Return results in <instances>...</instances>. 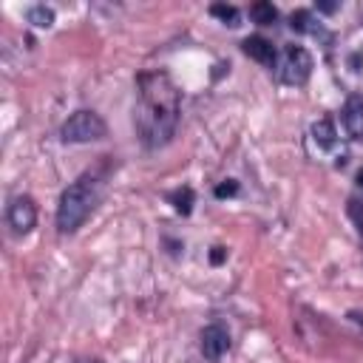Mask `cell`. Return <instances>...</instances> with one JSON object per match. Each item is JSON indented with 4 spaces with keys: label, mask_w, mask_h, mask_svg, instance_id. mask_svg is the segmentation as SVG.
Returning <instances> with one entry per match:
<instances>
[{
    "label": "cell",
    "mask_w": 363,
    "mask_h": 363,
    "mask_svg": "<svg viewBox=\"0 0 363 363\" xmlns=\"http://www.w3.org/2000/svg\"><path fill=\"white\" fill-rule=\"evenodd\" d=\"M357 184L363 187V167H360V173H357Z\"/></svg>",
    "instance_id": "ffe728a7"
},
{
    "label": "cell",
    "mask_w": 363,
    "mask_h": 363,
    "mask_svg": "<svg viewBox=\"0 0 363 363\" xmlns=\"http://www.w3.org/2000/svg\"><path fill=\"white\" fill-rule=\"evenodd\" d=\"M241 51H244L250 60L261 62L264 68H275V65H278V51H275V45H272L267 37H261V34L244 37V40H241Z\"/></svg>",
    "instance_id": "52a82bcc"
},
{
    "label": "cell",
    "mask_w": 363,
    "mask_h": 363,
    "mask_svg": "<svg viewBox=\"0 0 363 363\" xmlns=\"http://www.w3.org/2000/svg\"><path fill=\"white\" fill-rule=\"evenodd\" d=\"M343 128L349 133V139H363V96L360 94H349L340 111Z\"/></svg>",
    "instance_id": "ba28073f"
},
{
    "label": "cell",
    "mask_w": 363,
    "mask_h": 363,
    "mask_svg": "<svg viewBox=\"0 0 363 363\" xmlns=\"http://www.w3.org/2000/svg\"><path fill=\"white\" fill-rule=\"evenodd\" d=\"M199 346H201V354H204L210 363L221 360L224 352L230 349V332H227V326H224V323H210V326H204Z\"/></svg>",
    "instance_id": "8992f818"
},
{
    "label": "cell",
    "mask_w": 363,
    "mask_h": 363,
    "mask_svg": "<svg viewBox=\"0 0 363 363\" xmlns=\"http://www.w3.org/2000/svg\"><path fill=\"white\" fill-rule=\"evenodd\" d=\"M275 68H278V79L284 85H303L312 77L315 60L303 45H286Z\"/></svg>",
    "instance_id": "277c9868"
},
{
    "label": "cell",
    "mask_w": 363,
    "mask_h": 363,
    "mask_svg": "<svg viewBox=\"0 0 363 363\" xmlns=\"http://www.w3.org/2000/svg\"><path fill=\"white\" fill-rule=\"evenodd\" d=\"M26 20H28L31 26H37V28H48V26L54 23V9L37 3V6H31V9L26 11Z\"/></svg>",
    "instance_id": "4fadbf2b"
},
{
    "label": "cell",
    "mask_w": 363,
    "mask_h": 363,
    "mask_svg": "<svg viewBox=\"0 0 363 363\" xmlns=\"http://www.w3.org/2000/svg\"><path fill=\"white\" fill-rule=\"evenodd\" d=\"M360 62H363V57H360V54H352V57H349V65H352V71H360Z\"/></svg>",
    "instance_id": "d6986e66"
},
{
    "label": "cell",
    "mask_w": 363,
    "mask_h": 363,
    "mask_svg": "<svg viewBox=\"0 0 363 363\" xmlns=\"http://www.w3.org/2000/svg\"><path fill=\"white\" fill-rule=\"evenodd\" d=\"M250 17H252V23H258V26H272V23L278 20V9H275L272 3H267V0H258V3L250 6Z\"/></svg>",
    "instance_id": "8fae6325"
},
{
    "label": "cell",
    "mask_w": 363,
    "mask_h": 363,
    "mask_svg": "<svg viewBox=\"0 0 363 363\" xmlns=\"http://www.w3.org/2000/svg\"><path fill=\"white\" fill-rule=\"evenodd\" d=\"M182 116V94L173 85L167 71H142L136 77V105H133V128L139 142L147 150L164 147L179 128Z\"/></svg>",
    "instance_id": "6da1fadb"
},
{
    "label": "cell",
    "mask_w": 363,
    "mask_h": 363,
    "mask_svg": "<svg viewBox=\"0 0 363 363\" xmlns=\"http://www.w3.org/2000/svg\"><path fill=\"white\" fill-rule=\"evenodd\" d=\"M108 136V125L105 119L96 113V111H74L62 128H60V139L62 142H71V145H85V142H99Z\"/></svg>",
    "instance_id": "3957f363"
},
{
    "label": "cell",
    "mask_w": 363,
    "mask_h": 363,
    "mask_svg": "<svg viewBox=\"0 0 363 363\" xmlns=\"http://www.w3.org/2000/svg\"><path fill=\"white\" fill-rule=\"evenodd\" d=\"M6 221H9V227L17 235L31 233L34 224H37V204H34V199L31 196H14L9 210H6Z\"/></svg>",
    "instance_id": "5b68a950"
},
{
    "label": "cell",
    "mask_w": 363,
    "mask_h": 363,
    "mask_svg": "<svg viewBox=\"0 0 363 363\" xmlns=\"http://www.w3.org/2000/svg\"><path fill=\"white\" fill-rule=\"evenodd\" d=\"M315 17H312V11L309 9H298V11H292L289 14V28L292 31H298V34H303V31H315Z\"/></svg>",
    "instance_id": "5bb4252c"
},
{
    "label": "cell",
    "mask_w": 363,
    "mask_h": 363,
    "mask_svg": "<svg viewBox=\"0 0 363 363\" xmlns=\"http://www.w3.org/2000/svg\"><path fill=\"white\" fill-rule=\"evenodd\" d=\"M102 193V182L94 173L79 176L77 182H71L57 204V230L60 233H74L85 224V218L94 213L96 201Z\"/></svg>",
    "instance_id": "7a4b0ae2"
},
{
    "label": "cell",
    "mask_w": 363,
    "mask_h": 363,
    "mask_svg": "<svg viewBox=\"0 0 363 363\" xmlns=\"http://www.w3.org/2000/svg\"><path fill=\"white\" fill-rule=\"evenodd\" d=\"M210 14L213 17H218L224 26H230V28H235V26H241V11L235 9V6H227V3H213L210 6Z\"/></svg>",
    "instance_id": "7c38bea8"
},
{
    "label": "cell",
    "mask_w": 363,
    "mask_h": 363,
    "mask_svg": "<svg viewBox=\"0 0 363 363\" xmlns=\"http://www.w3.org/2000/svg\"><path fill=\"white\" fill-rule=\"evenodd\" d=\"M167 201L173 204V210L176 213H182V216H190L193 213V201H196V193H193V187H176L173 193H167Z\"/></svg>",
    "instance_id": "9c48e42d"
},
{
    "label": "cell",
    "mask_w": 363,
    "mask_h": 363,
    "mask_svg": "<svg viewBox=\"0 0 363 363\" xmlns=\"http://www.w3.org/2000/svg\"><path fill=\"white\" fill-rule=\"evenodd\" d=\"M346 216L352 218L357 235L363 238V199H360V196H349V201H346Z\"/></svg>",
    "instance_id": "9a60e30c"
},
{
    "label": "cell",
    "mask_w": 363,
    "mask_h": 363,
    "mask_svg": "<svg viewBox=\"0 0 363 363\" xmlns=\"http://www.w3.org/2000/svg\"><path fill=\"white\" fill-rule=\"evenodd\" d=\"M224 258H227V250H224V247H213V252H210V264L218 267Z\"/></svg>",
    "instance_id": "e0dca14e"
},
{
    "label": "cell",
    "mask_w": 363,
    "mask_h": 363,
    "mask_svg": "<svg viewBox=\"0 0 363 363\" xmlns=\"http://www.w3.org/2000/svg\"><path fill=\"white\" fill-rule=\"evenodd\" d=\"M235 193H238L235 179H224L221 184H216V199H227V196H235Z\"/></svg>",
    "instance_id": "2e32d148"
},
{
    "label": "cell",
    "mask_w": 363,
    "mask_h": 363,
    "mask_svg": "<svg viewBox=\"0 0 363 363\" xmlns=\"http://www.w3.org/2000/svg\"><path fill=\"white\" fill-rule=\"evenodd\" d=\"M312 139L320 145V147H335V139H337V130H335V122L332 119H318L312 125Z\"/></svg>",
    "instance_id": "30bf717a"
},
{
    "label": "cell",
    "mask_w": 363,
    "mask_h": 363,
    "mask_svg": "<svg viewBox=\"0 0 363 363\" xmlns=\"http://www.w3.org/2000/svg\"><path fill=\"white\" fill-rule=\"evenodd\" d=\"M318 11H323V14H332V11H337V3H318Z\"/></svg>",
    "instance_id": "ac0fdd59"
}]
</instances>
